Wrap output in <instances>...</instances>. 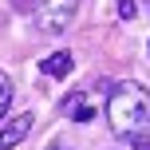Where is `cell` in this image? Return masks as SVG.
I'll list each match as a JSON object with an SVG mask.
<instances>
[{"instance_id":"6da1fadb","label":"cell","mask_w":150,"mask_h":150,"mask_svg":"<svg viewBox=\"0 0 150 150\" xmlns=\"http://www.w3.org/2000/svg\"><path fill=\"white\" fill-rule=\"evenodd\" d=\"M107 122L119 138L130 142H150V91L134 79L115 83L111 99H107Z\"/></svg>"},{"instance_id":"7a4b0ae2","label":"cell","mask_w":150,"mask_h":150,"mask_svg":"<svg viewBox=\"0 0 150 150\" xmlns=\"http://www.w3.org/2000/svg\"><path fill=\"white\" fill-rule=\"evenodd\" d=\"M75 8H79V0H36L32 20H36L40 32H63V28L71 24Z\"/></svg>"},{"instance_id":"3957f363","label":"cell","mask_w":150,"mask_h":150,"mask_svg":"<svg viewBox=\"0 0 150 150\" xmlns=\"http://www.w3.org/2000/svg\"><path fill=\"white\" fill-rule=\"evenodd\" d=\"M32 122H36L32 111H24V115H16L12 122H4V127H0V150H16L24 138L32 134Z\"/></svg>"},{"instance_id":"277c9868","label":"cell","mask_w":150,"mask_h":150,"mask_svg":"<svg viewBox=\"0 0 150 150\" xmlns=\"http://www.w3.org/2000/svg\"><path fill=\"white\" fill-rule=\"evenodd\" d=\"M71 67H75L71 52H52V55H44V63H40V71H44V75H52V79H63V75H71Z\"/></svg>"},{"instance_id":"5b68a950","label":"cell","mask_w":150,"mask_h":150,"mask_svg":"<svg viewBox=\"0 0 150 150\" xmlns=\"http://www.w3.org/2000/svg\"><path fill=\"white\" fill-rule=\"evenodd\" d=\"M63 111H67L75 122H91V115H95V111L87 107V99H83V95H71L67 103H63Z\"/></svg>"},{"instance_id":"8992f818","label":"cell","mask_w":150,"mask_h":150,"mask_svg":"<svg viewBox=\"0 0 150 150\" xmlns=\"http://www.w3.org/2000/svg\"><path fill=\"white\" fill-rule=\"evenodd\" d=\"M8 107H12V79L8 71H0V119L8 115Z\"/></svg>"},{"instance_id":"52a82bcc","label":"cell","mask_w":150,"mask_h":150,"mask_svg":"<svg viewBox=\"0 0 150 150\" xmlns=\"http://www.w3.org/2000/svg\"><path fill=\"white\" fill-rule=\"evenodd\" d=\"M134 0H119V20H134Z\"/></svg>"},{"instance_id":"ba28073f","label":"cell","mask_w":150,"mask_h":150,"mask_svg":"<svg viewBox=\"0 0 150 150\" xmlns=\"http://www.w3.org/2000/svg\"><path fill=\"white\" fill-rule=\"evenodd\" d=\"M138 150H150V142H142V146H138Z\"/></svg>"}]
</instances>
